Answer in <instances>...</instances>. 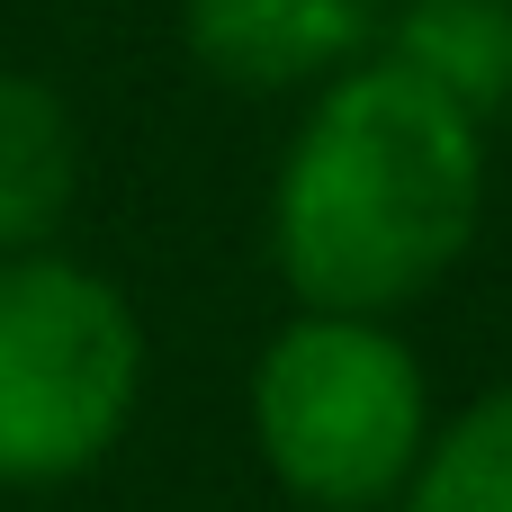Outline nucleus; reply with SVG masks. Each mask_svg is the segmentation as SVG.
I'll return each instance as SVG.
<instances>
[{
    "mask_svg": "<svg viewBox=\"0 0 512 512\" xmlns=\"http://www.w3.org/2000/svg\"><path fill=\"white\" fill-rule=\"evenodd\" d=\"M81 207V117L45 72L0 63V261L45 252Z\"/></svg>",
    "mask_w": 512,
    "mask_h": 512,
    "instance_id": "obj_5",
    "label": "nucleus"
},
{
    "mask_svg": "<svg viewBox=\"0 0 512 512\" xmlns=\"http://www.w3.org/2000/svg\"><path fill=\"white\" fill-rule=\"evenodd\" d=\"M396 512H512V378L432 423Z\"/></svg>",
    "mask_w": 512,
    "mask_h": 512,
    "instance_id": "obj_7",
    "label": "nucleus"
},
{
    "mask_svg": "<svg viewBox=\"0 0 512 512\" xmlns=\"http://www.w3.org/2000/svg\"><path fill=\"white\" fill-rule=\"evenodd\" d=\"M144 405L135 297L63 243L0 261V495H54L108 468Z\"/></svg>",
    "mask_w": 512,
    "mask_h": 512,
    "instance_id": "obj_3",
    "label": "nucleus"
},
{
    "mask_svg": "<svg viewBox=\"0 0 512 512\" xmlns=\"http://www.w3.org/2000/svg\"><path fill=\"white\" fill-rule=\"evenodd\" d=\"M378 54L459 99L477 126L512 117V0H405L387 9Z\"/></svg>",
    "mask_w": 512,
    "mask_h": 512,
    "instance_id": "obj_6",
    "label": "nucleus"
},
{
    "mask_svg": "<svg viewBox=\"0 0 512 512\" xmlns=\"http://www.w3.org/2000/svg\"><path fill=\"white\" fill-rule=\"evenodd\" d=\"M432 423V378L396 315L297 306L252 360V450L279 495L315 512L396 504Z\"/></svg>",
    "mask_w": 512,
    "mask_h": 512,
    "instance_id": "obj_2",
    "label": "nucleus"
},
{
    "mask_svg": "<svg viewBox=\"0 0 512 512\" xmlns=\"http://www.w3.org/2000/svg\"><path fill=\"white\" fill-rule=\"evenodd\" d=\"M486 225V126L369 54L324 81L270 171V270L297 306L405 315Z\"/></svg>",
    "mask_w": 512,
    "mask_h": 512,
    "instance_id": "obj_1",
    "label": "nucleus"
},
{
    "mask_svg": "<svg viewBox=\"0 0 512 512\" xmlns=\"http://www.w3.org/2000/svg\"><path fill=\"white\" fill-rule=\"evenodd\" d=\"M387 36V0H180V45L243 99H315Z\"/></svg>",
    "mask_w": 512,
    "mask_h": 512,
    "instance_id": "obj_4",
    "label": "nucleus"
}]
</instances>
